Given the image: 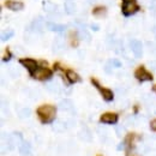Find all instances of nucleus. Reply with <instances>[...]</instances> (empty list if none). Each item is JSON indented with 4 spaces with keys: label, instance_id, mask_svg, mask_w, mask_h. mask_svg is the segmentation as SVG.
Segmentation results:
<instances>
[{
    "label": "nucleus",
    "instance_id": "3",
    "mask_svg": "<svg viewBox=\"0 0 156 156\" xmlns=\"http://www.w3.org/2000/svg\"><path fill=\"white\" fill-rule=\"evenodd\" d=\"M33 77L39 79V80H46V79H49L52 77V71L48 69H44V67H37V70L34 72Z\"/></svg>",
    "mask_w": 156,
    "mask_h": 156
},
{
    "label": "nucleus",
    "instance_id": "8",
    "mask_svg": "<svg viewBox=\"0 0 156 156\" xmlns=\"http://www.w3.org/2000/svg\"><path fill=\"white\" fill-rule=\"evenodd\" d=\"M100 121L103 124H115L118 121V115L115 113H105L103 115H101Z\"/></svg>",
    "mask_w": 156,
    "mask_h": 156
},
{
    "label": "nucleus",
    "instance_id": "21",
    "mask_svg": "<svg viewBox=\"0 0 156 156\" xmlns=\"http://www.w3.org/2000/svg\"><path fill=\"white\" fill-rule=\"evenodd\" d=\"M43 10H44L47 13H54V11H57V6H55L53 2L46 1V2L43 4Z\"/></svg>",
    "mask_w": 156,
    "mask_h": 156
},
{
    "label": "nucleus",
    "instance_id": "13",
    "mask_svg": "<svg viewBox=\"0 0 156 156\" xmlns=\"http://www.w3.org/2000/svg\"><path fill=\"white\" fill-rule=\"evenodd\" d=\"M78 137H79V139L83 140V142H90V140H91V132H90V130H89L88 127H83V129L79 131Z\"/></svg>",
    "mask_w": 156,
    "mask_h": 156
},
{
    "label": "nucleus",
    "instance_id": "12",
    "mask_svg": "<svg viewBox=\"0 0 156 156\" xmlns=\"http://www.w3.org/2000/svg\"><path fill=\"white\" fill-rule=\"evenodd\" d=\"M47 28L51 31H55V33H62L66 29V27L64 24H58V23H54V22H48L47 23Z\"/></svg>",
    "mask_w": 156,
    "mask_h": 156
},
{
    "label": "nucleus",
    "instance_id": "34",
    "mask_svg": "<svg viewBox=\"0 0 156 156\" xmlns=\"http://www.w3.org/2000/svg\"><path fill=\"white\" fill-rule=\"evenodd\" d=\"M122 1H131V0H122Z\"/></svg>",
    "mask_w": 156,
    "mask_h": 156
},
{
    "label": "nucleus",
    "instance_id": "29",
    "mask_svg": "<svg viewBox=\"0 0 156 156\" xmlns=\"http://www.w3.org/2000/svg\"><path fill=\"white\" fill-rule=\"evenodd\" d=\"M117 135L118 136H120V135H121V133H120V132H122V127H120V126H119V127H117Z\"/></svg>",
    "mask_w": 156,
    "mask_h": 156
},
{
    "label": "nucleus",
    "instance_id": "2",
    "mask_svg": "<svg viewBox=\"0 0 156 156\" xmlns=\"http://www.w3.org/2000/svg\"><path fill=\"white\" fill-rule=\"evenodd\" d=\"M137 11H138V5L135 2V0L124 1V4H122V13L125 16H131Z\"/></svg>",
    "mask_w": 156,
    "mask_h": 156
},
{
    "label": "nucleus",
    "instance_id": "16",
    "mask_svg": "<svg viewBox=\"0 0 156 156\" xmlns=\"http://www.w3.org/2000/svg\"><path fill=\"white\" fill-rule=\"evenodd\" d=\"M64 9H65V12L67 15H73L75 11H76V5L72 0H66L65 5H64Z\"/></svg>",
    "mask_w": 156,
    "mask_h": 156
},
{
    "label": "nucleus",
    "instance_id": "30",
    "mask_svg": "<svg viewBox=\"0 0 156 156\" xmlns=\"http://www.w3.org/2000/svg\"><path fill=\"white\" fill-rule=\"evenodd\" d=\"M151 9H154V10L156 9V0L153 1V4H151Z\"/></svg>",
    "mask_w": 156,
    "mask_h": 156
},
{
    "label": "nucleus",
    "instance_id": "10",
    "mask_svg": "<svg viewBox=\"0 0 156 156\" xmlns=\"http://www.w3.org/2000/svg\"><path fill=\"white\" fill-rule=\"evenodd\" d=\"M59 108H60L61 111H65V112H72V109H73V103H72L71 100L64 98V100H61V101L59 102Z\"/></svg>",
    "mask_w": 156,
    "mask_h": 156
},
{
    "label": "nucleus",
    "instance_id": "31",
    "mask_svg": "<svg viewBox=\"0 0 156 156\" xmlns=\"http://www.w3.org/2000/svg\"><path fill=\"white\" fill-rule=\"evenodd\" d=\"M91 29H94V30H98V28L96 25H91Z\"/></svg>",
    "mask_w": 156,
    "mask_h": 156
},
{
    "label": "nucleus",
    "instance_id": "7",
    "mask_svg": "<svg viewBox=\"0 0 156 156\" xmlns=\"http://www.w3.org/2000/svg\"><path fill=\"white\" fill-rule=\"evenodd\" d=\"M20 62L28 69V71L31 75H34V72L37 70V62L35 60H33V59H20Z\"/></svg>",
    "mask_w": 156,
    "mask_h": 156
},
{
    "label": "nucleus",
    "instance_id": "23",
    "mask_svg": "<svg viewBox=\"0 0 156 156\" xmlns=\"http://www.w3.org/2000/svg\"><path fill=\"white\" fill-rule=\"evenodd\" d=\"M15 35V33H13V30H7V31H2L1 33V36H0V39L2 42H5V41H7V40H10L12 36Z\"/></svg>",
    "mask_w": 156,
    "mask_h": 156
},
{
    "label": "nucleus",
    "instance_id": "19",
    "mask_svg": "<svg viewBox=\"0 0 156 156\" xmlns=\"http://www.w3.org/2000/svg\"><path fill=\"white\" fill-rule=\"evenodd\" d=\"M78 36H79V39L85 41V42H90V41H91V35H90V33H89L85 28H82V29L79 30Z\"/></svg>",
    "mask_w": 156,
    "mask_h": 156
},
{
    "label": "nucleus",
    "instance_id": "22",
    "mask_svg": "<svg viewBox=\"0 0 156 156\" xmlns=\"http://www.w3.org/2000/svg\"><path fill=\"white\" fill-rule=\"evenodd\" d=\"M30 115H31V109L28 108V107L22 108L20 112H18V117H20V119H27V118H29Z\"/></svg>",
    "mask_w": 156,
    "mask_h": 156
},
{
    "label": "nucleus",
    "instance_id": "32",
    "mask_svg": "<svg viewBox=\"0 0 156 156\" xmlns=\"http://www.w3.org/2000/svg\"><path fill=\"white\" fill-rule=\"evenodd\" d=\"M153 33H154V35H155V37H156V27H154V29H153Z\"/></svg>",
    "mask_w": 156,
    "mask_h": 156
},
{
    "label": "nucleus",
    "instance_id": "11",
    "mask_svg": "<svg viewBox=\"0 0 156 156\" xmlns=\"http://www.w3.org/2000/svg\"><path fill=\"white\" fill-rule=\"evenodd\" d=\"M43 25H44V22H43V18L42 17H37L33 20L31 23V29L34 31H37V33H41L42 29H43Z\"/></svg>",
    "mask_w": 156,
    "mask_h": 156
},
{
    "label": "nucleus",
    "instance_id": "24",
    "mask_svg": "<svg viewBox=\"0 0 156 156\" xmlns=\"http://www.w3.org/2000/svg\"><path fill=\"white\" fill-rule=\"evenodd\" d=\"M94 15L98 16V17L105 16V15H106V9H105V7H96V9L94 10Z\"/></svg>",
    "mask_w": 156,
    "mask_h": 156
},
{
    "label": "nucleus",
    "instance_id": "6",
    "mask_svg": "<svg viewBox=\"0 0 156 156\" xmlns=\"http://www.w3.org/2000/svg\"><path fill=\"white\" fill-rule=\"evenodd\" d=\"M91 82H93V84H94V85L98 88V90H100V93L102 94V98H105V101L109 102V101H112V100H113V93H112V90L106 89V88H101V87H100V84H98L95 79H93Z\"/></svg>",
    "mask_w": 156,
    "mask_h": 156
},
{
    "label": "nucleus",
    "instance_id": "26",
    "mask_svg": "<svg viewBox=\"0 0 156 156\" xmlns=\"http://www.w3.org/2000/svg\"><path fill=\"white\" fill-rule=\"evenodd\" d=\"M11 75H12V77H18L20 76V71L17 69H12L11 70Z\"/></svg>",
    "mask_w": 156,
    "mask_h": 156
},
{
    "label": "nucleus",
    "instance_id": "20",
    "mask_svg": "<svg viewBox=\"0 0 156 156\" xmlns=\"http://www.w3.org/2000/svg\"><path fill=\"white\" fill-rule=\"evenodd\" d=\"M66 77H67L70 83H76V82H79V80H80L79 76H78L76 72H73L72 70H69V71L66 72Z\"/></svg>",
    "mask_w": 156,
    "mask_h": 156
},
{
    "label": "nucleus",
    "instance_id": "18",
    "mask_svg": "<svg viewBox=\"0 0 156 156\" xmlns=\"http://www.w3.org/2000/svg\"><path fill=\"white\" fill-rule=\"evenodd\" d=\"M53 130L55 132H58V133L64 132L66 130V124L64 121H61V120H54L53 121Z\"/></svg>",
    "mask_w": 156,
    "mask_h": 156
},
{
    "label": "nucleus",
    "instance_id": "14",
    "mask_svg": "<svg viewBox=\"0 0 156 156\" xmlns=\"http://www.w3.org/2000/svg\"><path fill=\"white\" fill-rule=\"evenodd\" d=\"M6 6H7L10 10H12V11H20V10L24 7L23 2H20V1H13V0L7 1V2H6Z\"/></svg>",
    "mask_w": 156,
    "mask_h": 156
},
{
    "label": "nucleus",
    "instance_id": "17",
    "mask_svg": "<svg viewBox=\"0 0 156 156\" xmlns=\"http://www.w3.org/2000/svg\"><path fill=\"white\" fill-rule=\"evenodd\" d=\"M46 89L52 94H59L60 93V85L57 82H49L46 84Z\"/></svg>",
    "mask_w": 156,
    "mask_h": 156
},
{
    "label": "nucleus",
    "instance_id": "1",
    "mask_svg": "<svg viewBox=\"0 0 156 156\" xmlns=\"http://www.w3.org/2000/svg\"><path fill=\"white\" fill-rule=\"evenodd\" d=\"M55 107L51 106V105H44L41 106L37 109V114H39L40 119L42 122L48 124V122H53L54 118H55Z\"/></svg>",
    "mask_w": 156,
    "mask_h": 156
},
{
    "label": "nucleus",
    "instance_id": "9",
    "mask_svg": "<svg viewBox=\"0 0 156 156\" xmlns=\"http://www.w3.org/2000/svg\"><path fill=\"white\" fill-rule=\"evenodd\" d=\"M65 49V40L62 37H57L53 42V52L54 53H60Z\"/></svg>",
    "mask_w": 156,
    "mask_h": 156
},
{
    "label": "nucleus",
    "instance_id": "28",
    "mask_svg": "<svg viewBox=\"0 0 156 156\" xmlns=\"http://www.w3.org/2000/svg\"><path fill=\"white\" fill-rule=\"evenodd\" d=\"M150 127H151V130H153V131H155V132H156V119L151 121V124H150Z\"/></svg>",
    "mask_w": 156,
    "mask_h": 156
},
{
    "label": "nucleus",
    "instance_id": "5",
    "mask_svg": "<svg viewBox=\"0 0 156 156\" xmlns=\"http://www.w3.org/2000/svg\"><path fill=\"white\" fill-rule=\"evenodd\" d=\"M135 76L140 82H145V80H151L153 79V76L144 67H138L136 70V72H135Z\"/></svg>",
    "mask_w": 156,
    "mask_h": 156
},
{
    "label": "nucleus",
    "instance_id": "25",
    "mask_svg": "<svg viewBox=\"0 0 156 156\" xmlns=\"http://www.w3.org/2000/svg\"><path fill=\"white\" fill-rule=\"evenodd\" d=\"M112 66H114V67H121V62L118 60V59H112V60H109L108 61Z\"/></svg>",
    "mask_w": 156,
    "mask_h": 156
},
{
    "label": "nucleus",
    "instance_id": "35",
    "mask_svg": "<svg viewBox=\"0 0 156 156\" xmlns=\"http://www.w3.org/2000/svg\"><path fill=\"white\" fill-rule=\"evenodd\" d=\"M127 156H133V155H130V154H129V155H127Z\"/></svg>",
    "mask_w": 156,
    "mask_h": 156
},
{
    "label": "nucleus",
    "instance_id": "4",
    "mask_svg": "<svg viewBox=\"0 0 156 156\" xmlns=\"http://www.w3.org/2000/svg\"><path fill=\"white\" fill-rule=\"evenodd\" d=\"M130 48L133 52V54H135L136 58H140L142 57V54H143V47H142L140 41H138V40H131L130 41Z\"/></svg>",
    "mask_w": 156,
    "mask_h": 156
},
{
    "label": "nucleus",
    "instance_id": "15",
    "mask_svg": "<svg viewBox=\"0 0 156 156\" xmlns=\"http://www.w3.org/2000/svg\"><path fill=\"white\" fill-rule=\"evenodd\" d=\"M18 148H20V154L22 156H29L31 153V147L28 142H23Z\"/></svg>",
    "mask_w": 156,
    "mask_h": 156
},
{
    "label": "nucleus",
    "instance_id": "33",
    "mask_svg": "<svg viewBox=\"0 0 156 156\" xmlns=\"http://www.w3.org/2000/svg\"><path fill=\"white\" fill-rule=\"evenodd\" d=\"M154 91H155V93H156V85H155V87H154Z\"/></svg>",
    "mask_w": 156,
    "mask_h": 156
},
{
    "label": "nucleus",
    "instance_id": "27",
    "mask_svg": "<svg viewBox=\"0 0 156 156\" xmlns=\"http://www.w3.org/2000/svg\"><path fill=\"white\" fill-rule=\"evenodd\" d=\"M149 66H150V69L153 71H156V61H150L149 62Z\"/></svg>",
    "mask_w": 156,
    "mask_h": 156
}]
</instances>
